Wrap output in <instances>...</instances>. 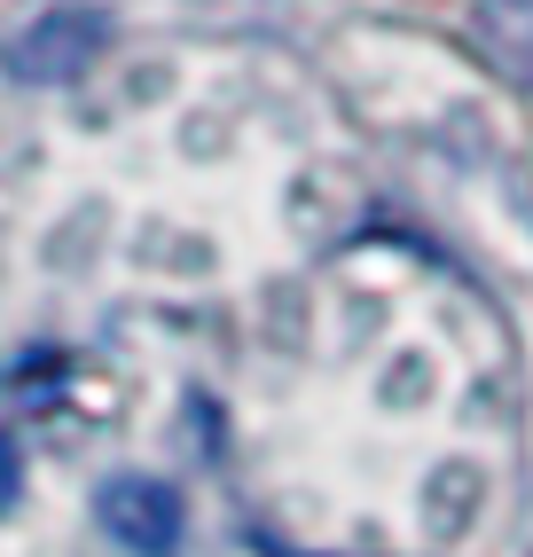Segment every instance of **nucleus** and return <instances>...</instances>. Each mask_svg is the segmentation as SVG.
<instances>
[{
    "label": "nucleus",
    "mask_w": 533,
    "mask_h": 557,
    "mask_svg": "<svg viewBox=\"0 0 533 557\" xmlns=\"http://www.w3.org/2000/svg\"><path fill=\"white\" fill-rule=\"evenodd\" d=\"M16 503H24V448L0 432V518H9Z\"/></svg>",
    "instance_id": "20e7f679"
},
{
    "label": "nucleus",
    "mask_w": 533,
    "mask_h": 557,
    "mask_svg": "<svg viewBox=\"0 0 533 557\" xmlns=\"http://www.w3.org/2000/svg\"><path fill=\"white\" fill-rule=\"evenodd\" d=\"M471 32H479L486 63L503 71L510 87H533V0H479Z\"/></svg>",
    "instance_id": "7ed1b4c3"
},
{
    "label": "nucleus",
    "mask_w": 533,
    "mask_h": 557,
    "mask_svg": "<svg viewBox=\"0 0 533 557\" xmlns=\"http://www.w3.org/2000/svg\"><path fill=\"white\" fill-rule=\"evenodd\" d=\"M95 518H102V534L134 549V557H173L188 542V510L173 495V479L158 471H119V479H102V495H95Z\"/></svg>",
    "instance_id": "f03ea898"
},
{
    "label": "nucleus",
    "mask_w": 533,
    "mask_h": 557,
    "mask_svg": "<svg viewBox=\"0 0 533 557\" xmlns=\"http://www.w3.org/2000/svg\"><path fill=\"white\" fill-rule=\"evenodd\" d=\"M110 48V9H87V0H63V9L32 16L9 48H0V63H9L16 87H71L87 79V71L102 63Z\"/></svg>",
    "instance_id": "f257e3e1"
}]
</instances>
